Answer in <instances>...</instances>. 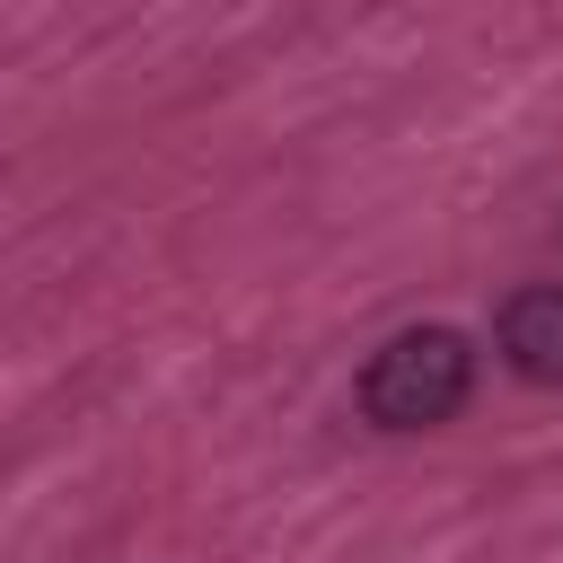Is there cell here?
<instances>
[{"label": "cell", "instance_id": "6da1fadb", "mask_svg": "<svg viewBox=\"0 0 563 563\" xmlns=\"http://www.w3.org/2000/svg\"><path fill=\"white\" fill-rule=\"evenodd\" d=\"M466 387H475V352H466V334H449V325H405V334H387L369 361H361V413L378 422V431H431V422H449L457 405H466Z\"/></svg>", "mask_w": 563, "mask_h": 563}, {"label": "cell", "instance_id": "7a4b0ae2", "mask_svg": "<svg viewBox=\"0 0 563 563\" xmlns=\"http://www.w3.org/2000/svg\"><path fill=\"white\" fill-rule=\"evenodd\" d=\"M493 343H501V361H510L528 387H563V282L510 290L501 317H493Z\"/></svg>", "mask_w": 563, "mask_h": 563}]
</instances>
